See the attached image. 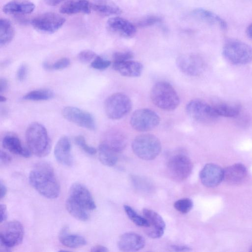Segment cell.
Segmentation results:
<instances>
[{"label":"cell","mask_w":252,"mask_h":252,"mask_svg":"<svg viewBox=\"0 0 252 252\" xmlns=\"http://www.w3.org/2000/svg\"><path fill=\"white\" fill-rule=\"evenodd\" d=\"M132 102L129 97L123 93H115L107 98L104 110L107 117L113 120L121 119L129 113Z\"/></svg>","instance_id":"cell-6"},{"label":"cell","mask_w":252,"mask_h":252,"mask_svg":"<svg viewBox=\"0 0 252 252\" xmlns=\"http://www.w3.org/2000/svg\"><path fill=\"white\" fill-rule=\"evenodd\" d=\"M1 163L7 164L11 161V157L6 152L1 150L0 153Z\"/></svg>","instance_id":"cell-45"},{"label":"cell","mask_w":252,"mask_h":252,"mask_svg":"<svg viewBox=\"0 0 252 252\" xmlns=\"http://www.w3.org/2000/svg\"><path fill=\"white\" fill-rule=\"evenodd\" d=\"M199 176L204 186L214 188L223 180V169L217 164L208 163L202 169Z\"/></svg>","instance_id":"cell-17"},{"label":"cell","mask_w":252,"mask_h":252,"mask_svg":"<svg viewBox=\"0 0 252 252\" xmlns=\"http://www.w3.org/2000/svg\"><path fill=\"white\" fill-rule=\"evenodd\" d=\"M176 64L182 72L192 76L199 75L205 68L203 59L195 55H181L177 58Z\"/></svg>","instance_id":"cell-13"},{"label":"cell","mask_w":252,"mask_h":252,"mask_svg":"<svg viewBox=\"0 0 252 252\" xmlns=\"http://www.w3.org/2000/svg\"><path fill=\"white\" fill-rule=\"evenodd\" d=\"M193 203L189 198H183L176 201L174 206L176 210L182 214L189 212L192 208Z\"/></svg>","instance_id":"cell-35"},{"label":"cell","mask_w":252,"mask_h":252,"mask_svg":"<svg viewBox=\"0 0 252 252\" xmlns=\"http://www.w3.org/2000/svg\"><path fill=\"white\" fill-rule=\"evenodd\" d=\"M43 67L45 69L51 70V64H50L49 63H48L47 62H44L43 63Z\"/></svg>","instance_id":"cell-53"},{"label":"cell","mask_w":252,"mask_h":252,"mask_svg":"<svg viewBox=\"0 0 252 252\" xmlns=\"http://www.w3.org/2000/svg\"><path fill=\"white\" fill-rule=\"evenodd\" d=\"M70 63V62L68 58H61L51 64V70H61L65 68L69 65Z\"/></svg>","instance_id":"cell-42"},{"label":"cell","mask_w":252,"mask_h":252,"mask_svg":"<svg viewBox=\"0 0 252 252\" xmlns=\"http://www.w3.org/2000/svg\"><path fill=\"white\" fill-rule=\"evenodd\" d=\"M54 96V93L49 89H39L32 91L23 97L24 100L39 101L52 99Z\"/></svg>","instance_id":"cell-33"},{"label":"cell","mask_w":252,"mask_h":252,"mask_svg":"<svg viewBox=\"0 0 252 252\" xmlns=\"http://www.w3.org/2000/svg\"><path fill=\"white\" fill-rule=\"evenodd\" d=\"M24 228L18 221L5 223L0 228V245L11 249L20 244L24 237Z\"/></svg>","instance_id":"cell-9"},{"label":"cell","mask_w":252,"mask_h":252,"mask_svg":"<svg viewBox=\"0 0 252 252\" xmlns=\"http://www.w3.org/2000/svg\"><path fill=\"white\" fill-rule=\"evenodd\" d=\"M97 56V55L93 51L85 50L81 51L78 55V60L83 63H88Z\"/></svg>","instance_id":"cell-40"},{"label":"cell","mask_w":252,"mask_h":252,"mask_svg":"<svg viewBox=\"0 0 252 252\" xmlns=\"http://www.w3.org/2000/svg\"><path fill=\"white\" fill-rule=\"evenodd\" d=\"M0 198L2 199L6 195L7 193V188L4 184L0 181Z\"/></svg>","instance_id":"cell-50"},{"label":"cell","mask_w":252,"mask_h":252,"mask_svg":"<svg viewBox=\"0 0 252 252\" xmlns=\"http://www.w3.org/2000/svg\"><path fill=\"white\" fill-rule=\"evenodd\" d=\"M109 31L124 38H131L136 32L135 26L128 20L118 16L110 18L107 22Z\"/></svg>","instance_id":"cell-16"},{"label":"cell","mask_w":252,"mask_h":252,"mask_svg":"<svg viewBox=\"0 0 252 252\" xmlns=\"http://www.w3.org/2000/svg\"><path fill=\"white\" fill-rule=\"evenodd\" d=\"M27 66L26 64H21L18 68L17 73L16 77L17 79L20 81H24L27 74Z\"/></svg>","instance_id":"cell-44"},{"label":"cell","mask_w":252,"mask_h":252,"mask_svg":"<svg viewBox=\"0 0 252 252\" xmlns=\"http://www.w3.org/2000/svg\"><path fill=\"white\" fill-rule=\"evenodd\" d=\"M241 112L235 117L236 119V123L241 127L248 126L250 124V119L247 115L241 114Z\"/></svg>","instance_id":"cell-43"},{"label":"cell","mask_w":252,"mask_h":252,"mask_svg":"<svg viewBox=\"0 0 252 252\" xmlns=\"http://www.w3.org/2000/svg\"><path fill=\"white\" fill-rule=\"evenodd\" d=\"M186 111L193 120L205 124L213 123L219 117L212 105L199 99L190 101L186 106Z\"/></svg>","instance_id":"cell-7"},{"label":"cell","mask_w":252,"mask_h":252,"mask_svg":"<svg viewBox=\"0 0 252 252\" xmlns=\"http://www.w3.org/2000/svg\"><path fill=\"white\" fill-rule=\"evenodd\" d=\"M246 34L249 38L252 39V23L248 26L246 29Z\"/></svg>","instance_id":"cell-52"},{"label":"cell","mask_w":252,"mask_h":252,"mask_svg":"<svg viewBox=\"0 0 252 252\" xmlns=\"http://www.w3.org/2000/svg\"><path fill=\"white\" fill-rule=\"evenodd\" d=\"M222 54L230 63L234 64H245L252 61V47L237 39L226 41Z\"/></svg>","instance_id":"cell-5"},{"label":"cell","mask_w":252,"mask_h":252,"mask_svg":"<svg viewBox=\"0 0 252 252\" xmlns=\"http://www.w3.org/2000/svg\"><path fill=\"white\" fill-rule=\"evenodd\" d=\"M7 217L6 207L4 204H1L0 206V222L5 221Z\"/></svg>","instance_id":"cell-46"},{"label":"cell","mask_w":252,"mask_h":252,"mask_svg":"<svg viewBox=\"0 0 252 252\" xmlns=\"http://www.w3.org/2000/svg\"><path fill=\"white\" fill-rule=\"evenodd\" d=\"M29 180L31 185L46 198L54 199L60 194L59 184L53 167L48 162L36 163L30 173Z\"/></svg>","instance_id":"cell-1"},{"label":"cell","mask_w":252,"mask_h":252,"mask_svg":"<svg viewBox=\"0 0 252 252\" xmlns=\"http://www.w3.org/2000/svg\"><path fill=\"white\" fill-rule=\"evenodd\" d=\"M6 100V98L0 94V101L1 102H4Z\"/></svg>","instance_id":"cell-54"},{"label":"cell","mask_w":252,"mask_h":252,"mask_svg":"<svg viewBox=\"0 0 252 252\" xmlns=\"http://www.w3.org/2000/svg\"><path fill=\"white\" fill-rule=\"evenodd\" d=\"M91 7L95 12L105 16L118 15L122 13L117 5L106 0H96L91 4Z\"/></svg>","instance_id":"cell-28"},{"label":"cell","mask_w":252,"mask_h":252,"mask_svg":"<svg viewBox=\"0 0 252 252\" xmlns=\"http://www.w3.org/2000/svg\"><path fill=\"white\" fill-rule=\"evenodd\" d=\"M162 19L160 17L156 15H150L139 20L137 23V26L140 28H146L160 23Z\"/></svg>","instance_id":"cell-37"},{"label":"cell","mask_w":252,"mask_h":252,"mask_svg":"<svg viewBox=\"0 0 252 252\" xmlns=\"http://www.w3.org/2000/svg\"><path fill=\"white\" fill-rule=\"evenodd\" d=\"M145 245V240L140 235L134 232L123 234L120 237L118 246L124 252H135L143 249Z\"/></svg>","instance_id":"cell-18"},{"label":"cell","mask_w":252,"mask_h":252,"mask_svg":"<svg viewBox=\"0 0 252 252\" xmlns=\"http://www.w3.org/2000/svg\"><path fill=\"white\" fill-rule=\"evenodd\" d=\"M60 12L64 14L77 13L89 14L91 12V4L87 0H69L61 7Z\"/></svg>","instance_id":"cell-26"},{"label":"cell","mask_w":252,"mask_h":252,"mask_svg":"<svg viewBox=\"0 0 252 252\" xmlns=\"http://www.w3.org/2000/svg\"><path fill=\"white\" fill-rule=\"evenodd\" d=\"M192 15L195 18L212 25H217L221 30H226L227 25L224 19L216 13L202 8L193 9L191 12Z\"/></svg>","instance_id":"cell-22"},{"label":"cell","mask_w":252,"mask_h":252,"mask_svg":"<svg viewBox=\"0 0 252 252\" xmlns=\"http://www.w3.org/2000/svg\"><path fill=\"white\" fill-rule=\"evenodd\" d=\"M65 19L59 14L47 12L34 18L32 25L36 30L47 33H53L58 31L64 24Z\"/></svg>","instance_id":"cell-11"},{"label":"cell","mask_w":252,"mask_h":252,"mask_svg":"<svg viewBox=\"0 0 252 252\" xmlns=\"http://www.w3.org/2000/svg\"><path fill=\"white\" fill-rule=\"evenodd\" d=\"M74 140L76 145L86 153L90 155L96 154V150L94 147L87 144L84 136L78 135L75 137Z\"/></svg>","instance_id":"cell-38"},{"label":"cell","mask_w":252,"mask_h":252,"mask_svg":"<svg viewBox=\"0 0 252 252\" xmlns=\"http://www.w3.org/2000/svg\"><path fill=\"white\" fill-rule=\"evenodd\" d=\"M54 155L57 161L61 164L70 166L73 163L71 153V144L68 138L61 137L58 141L54 149Z\"/></svg>","instance_id":"cell-19"},{"label":"cell","mask_w":252,"mask_h":252,"mask_svg":"<svg viewBox=\"0 0 252 252\" xmlns=\"http://www.w3.org/2000/svg\"><path fill=\"white\" fill-rule=\"evenodd\" d=\"M151 98L153 103L165 111L175 110L179 105V96L172 86L167 82H158L152 87Z\"/></svg>","instance_id":"cell-3"},{"label":"cell","mask_w":252,"mask_h":252,"mask_svg":"<svg viewBox=\"0 0 252 252\" xmlns=\"http://www.w3.org/2000/svg\"><path fill=\"white\" fill-rule=\"evenodd\" d=\"M113 68L122 75L126 77H138L143 71L141 63L131 60L113 62Z\"/></svg>","instance_id":"cell-21"},{"label":"cell","mask_w":252,"mask_h":252,"mask_svg":"<svg viewBox=\"0 0 252 252\" xmlns=\"http://www.w3.org/2000/svg\"><path fill=\"white\" fill-rule=\"evenodd\" d=\"M124 208L128 217L136 225L145 228L149 226V222L146 218L140 216L128 205H125Z\"/></svg>","instance_id":"cell-34"},{"label":"cell","mask_w":252,"mask_h":252,"mask_svg":"<svg viewBox=\"0 0 252 252\" xmlns=\"http://www.w3.org/2000/svg\"><path fill=\"white\" fill-rule=\"evenodd\" d=\"M219 116L235 117L241 112V106L236 103L219 102L212 105Z\"/></svg>","instance_id":"cell-29"},{"label":"cell","mask_w":252,"mask_h":252,"mask_svg":"<svg viewBox=\"0 0 252 252\" xmlns=\"http://www.w3.org/2000/svg\"><path fill=\"white\" fill-rule=\"evenodd\" d=\"M34 8L35 5L32 2L13 0L5 4L3 7L2 10L7 14H26L32 13Z\"/></svg>","instance_id":"cell-24"},{"label":"cell","mask_w":252,"mask_h":252,"mask_svg":"<svg viewBox=\"0 0 252 252\" xmlns=\"http://www.w3.org/2000/svg\"><path fill=\"white\" fill-rule=\"evenodd\" d=\"M64 0H44L45 2L51 6L57 5Z\"/></svg>","instance_id":"cell-51"},{"label":"cell","mask_w":252,"mask_h":252,"mask_svg":"<svg viewBox=\"0 0 252 252\" xmlns=\"http://www.w3.org/2000/svg\"><path fill=\"white\" fill-rule=\"evenodd\" d=\"M160 118L154 111L147 108L135 111L130 118V125L135 130L145 132L151 130L159 124Z\"/></svg>","instance_id":"cell-8"},{"label":"cell","mask_w":252,"mask_h":252,"mask_svg":"<svg viewBox=\"0 0 252 252\" xmlns=\"http://www.w3.org/2000/svg\"><path fill=\"white\" fill-rule=\"evenodd\" d=\"M170 248L173 251L177 252H186L191 250L189 248L185 246L173 245L171 246Z\"/></svg>","instance_id":"cell-47"},{"label":"cell","mask_w":252,"mask_h":252,"mask_svg":"<svg viewBox=\"0 0 252 252\" xmlns=\"http://www.w3.org/2000/svg\"><path fill=\"white\" fill-rule=\"evenodd\" d=\"M62 113L65 119L82 127L89 130H94L96 128L93 116L85 110L69 106L64 107Z\"/></svg>","instance_id":"cell-12"},{"label":"cell","mask_w":252,"mask_h":252,"mask_svg":"<svg viewBox=\"0 0 252 252\" xmlns=\"http://www.w3.org/2000/svg\"><path fill=\"white\" fill-rule=\"evenodd\" d=\"M59 240L63 245L71 248H78L87 244L86 240L83 236L70 233L66 226L61 230Z\"/></svg>","instance_id":"cell-27"},{"label":"cell","mask_w":252,"mask_h":252,"mask_svg":"<svg viewBox=\"0 0 252 252\" xmlns=\"http://www.w3.org/2000/svg\"><path fill=\"white\" fill-rule=\"evenodd\" d=\"M14 35V29L10 21L6 19L0 20V45L4 46L9 43Z\"/></svg>","instance_id":"cell-32"},{"label":"cell","mask_w":252,"mask_h":252,"mask_svg":"<svg viewBox=\"0 0 252 252\" xmlns=\"http://www.w3.org/2000/svg\"><path fill=\"white\" fill-rule=\"evenodd\" d=\"M132 181L135 188L139 190L149 191L152 189V184L146 179L135 176H132Z\"/></svg>","instance_id":"cell-36"},{"label":"cell","mask_w":252,"mask_h":252,"mask_svg":"<svg viewBox=\"0 0 252 252\" xmlns=\"http://www.w3.org/2000/svg\"><path fill=\"white\" fill-rule=\"evenodd\" d=\"M133 55L130 51L117 52L113 55V62H120L131 60Z\"/></svg>","instance_id":"cell-41"},{"label":"cell","mask_w":252,"mask_h":252,"mask_svg":"<svg viewBox=\"0 0 252 252\" xmlns=\"http://www.w3.org/2000/svg\"><path fill=\"white\" fill-rule=\"evenodd\" d=\"M26 141L29 149L38 157L48 155L51 149V141L45 127L34 122L27 127L25 133Z\"/></svg>","instance_id":"cell-2"},{"label":"cell","mask_w":252,"mask_h":252,"mask_svg":"<svg viewBox=\"0 0 252 252\" xmlns=\"http://www.w3.org/2000/svg\"><path fill=\"white\" fill-rule=\"evenodd\" d=\"M110 64V61L97 55L91 62V66L95 69L104 70L108 68Z\"/></svg>","instance_id":"cell-39"},{"label":"cell","mask_w":252,"mask_h":252,"mask_svg":"<svg viewBox=\"0 0 252 252\" xmlns=\"http://www.w3.org/2000/svg\"><path fill=\"white\" fill-rule=\"evenodd\" d=\"M143 213L149 222V226L145 228L146 234L153 239L161 237L165 228L162 218L158 213L149 209H144Z\"/></svg>","instance_id":"cell-15"},{"label":"cell","mask_w":252,"mask_h":252,"mask_svg":"<svg viewBox=\"0 0 252 252\" xmlns=\"http://www.w3.org/2000/svg\"><path fill=\"white\" fill-rule=\"evenodd\" d=\"M8 82L6 79L1 78L0 79V93L2 94L4 92L7 88Z\"/></svg>","instance_id":"cell-48"},{"label":"cell","mask_w":252,"mask_h":252,"mask_svg":"<svg viewBox=\"0 0 252 252\" xmlns=\"http://www.w3.org/2000/svg\"><path fill=\"white\" fill-rule=\"evenodd\" d=\"M65 207L68 212L78 220L86 221L89 218L88 210L68 197L65 201Z\"/></svg>","instance_id":"cell-31"},{"label":"cell","mask_w":252,"mask_h":252,"mask_svg":"<svg viewBox=\"0 0 252 252\" xmlns=\"http://www.w3.org/2000/svg\"><path fill=\"white\" fill-rule=\"evenodd\" d=\"M167 167L168 172L172 178L177 181H183L190 175L193 165L188 157L178 154L169 159Z\"/></svg>","instance_id":"cell-10"},{"label":"cell","mask_w":252,"mask_h":252,"mask_svg":"<svg viewBox=\"0 0 252 252\" xmlns=\"http://www.w3.org/2000/svg\"><path fill=\"white\" fill-rule=\"evenodd\" d=\"M102 142L119 154L126 148L127 139L123 132L118 129H112L106 133Z\"/></svg>","instance_id":"cell-23"},{"label":"cell","mask_w":252,"mask_h":252,"mask_svg":"<svg viewBox=\"0 0 252 252\" xmlns=\"http://www.w3.org/2000/svg\"><path fill=\"white\" fill-rule=\"evenodd\" d=\"M118 153L102 142L99 145V159L106 166L115 165L118 161Z\"/></svg>","instance_id":"cell-30"},{"label":"cell","mask_w":252,"mask_h":252,"mask_svg":"<svg viewBox=\"0 0 252 252\" xmlns=\"http://www.w3.org/2000/svg\"><path fill=\"white\" fill-rule=\"evenodd\" d=\"M68 197L88 211L96 208L95 203L90 191L80 183H76L71 185Z\"/></svg>","instance_id":"cell-14"},{"label":"cell","mask_w":252,"mask_h":252,"mask_svg":"<svg viewBox=\"0 0 252 252\" xmlns=\"http://www.w3.org/2000/svg\"><path fill=\"white\" fill-rule=\"evenodd\" d=\"M91 251L93 252H107L108 250L103 246L97 245L92 247Z\"/></svg>","instance_id":"cell-49"},{"label":"cell","mask_w":252,"mask_h":252,"mask_svg":"<svg viewBox=\"0 0 252 252\" xmlns=\"http://www.w3.org/2000/svg\"><path fill=\"white\" fill-rule=\"evenodd\" d=\"M247 175V168L241 163H236L223 169V180L230 185L241 183Z\"/></svg>","instance_id":"cell-20"},{"label":"cell","mask_w":252,"mask_h":252,"mask_svg":"<svg viewBox=\"0 0 252 252\" xmlns=\"http://www.w3.org/2000/svg\"><path fill=\"white\" fill-rule=\"evenodd\" d=\"M250 252H252V245L251 246V248H250Z\"/></svg>","instance_id":"cell-55"},{"label":"cell","mask_w":252,"mask_h":252,"mask_svg":"<svg viewBox=\"0 0 252 252\" xmlns=\"http://www.w3.org/2000/svg\"><path fill=\"white\" fill-rule=\"evenodd\" d=\"M3 148L10 152L25 158H29L31 152L29 149L23 146L19 139L12 135L4 136L2 141Z\"/></svg>","instance_id":"cell-25"},{"label":"cell","mask_w":252,"mask_h":252,"mask_svg":"<svg viewBox=\"0 0 252 252\" xmlns=\"http://www.w3.org/2000/svg\"><path fill=\"white\" fill-rule=\"evenodd\" d=\"M132 149L138 157L150 160L158 156L161 152V145L159 140L154 135L143 134L133 140Z\"/></svg>","instance_id":"cell-4"}]
</instances>
